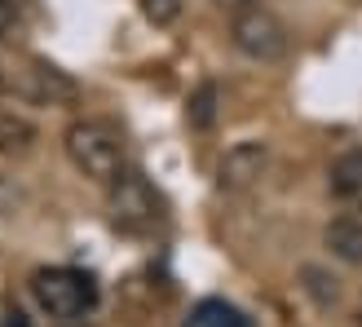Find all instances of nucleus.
I'll list each match as a JSON object with an SVG mask.
<instances>
[{"label":"nucleus","mask_w":362,"mask_h":327,"mask_svg":"<svg viewBox=\"0 0 362 327\" xmlns=\"http://www.w3.org/2000/svg\"><path fill=\"white\" fill-rule=\"evenodd\" d=\"M62 147H66V159L102 186H111L124 173V137L106 120H71L62 133Z\"/></svg>","instance_id":"nucleus-1"},{"label":"nucleus","mask_w":362,"mask_h":327,"mask_svg":"<svg viewBox=\"0 0 362 327\" xmlns=\"http://www.w3.org/2000/svg\"><path fill=\"white\" fill-rule=\"evenodd\" d=\"M31 297L53 323H80L98 305V279L76 265H45L31 275Z\"/></svg>","instance_id":"nucleus-2"},{"label":"nucleus","mask_w":362,"mask_h":327,"mask_svg":"<svg viewBox=\"0 0 362 327\" xmlns=\"http://www.w3.org/2000/svg\"><path fill=\"white\" fill-rule=\"evenodd\" d=\"M106 204H111V222L124 230H151L164 217V199L141 173L124 168L111 186H106Z\"/></svg>","instance_id":"nucleus-3"},{"label":"nucleus","mask_w":362,"mask_h":327,"mask_svg":"<svg viewBox=\"0 0 362 327\" xmlns=\"http://www.w3.org/2000/svg\"><path fill=\"white\" fill-rule=\"evenodd\" d=\"M230 40L252 62H279L287 53V45H292V40H287V27L269 9H261V5H252V9L230 18Z\"/></svg>","instance_id":"nucleus-4"},{"label":"nucleus","mask_w":362,"mask_h":327,"mask_svg":"<svg viewBox=\"0 0 362 327\" xmlns=\"http://www.w3.org/2000/svg\"><path fill=\"white\" fill-rule=\"evenodd\" d=\"M269 164V147L265 142H234L216 164V186L221 190H247L252 181L265 173Z\"/></svg>","instance_id":"nucleus-5"},{"label":"nucleus","mask_w":362,"mask_h":327,"mask_svg":"<svg viewBox=\"0 0 362 327\" xmlns=\"http://www.w3.org/2000/svg\"><path fill=\"white\" fill-rule=\"evenodd\" d=\"M18 88H23L31 102H45V106H62V102L80 98V84L71 80L62 67H53V62H31L23 71V80H18Z\"/></svg>","instance_id":"nucleus-6"},{"label":"nucleus","mask_w":362,"mask_h":327,"mask_svg":"<svg viewBox=\"0 0 362 327\" xmlns=\"http://www.w3.org/2000/svg\"><path fill=\"white\" fill-rule=\"evenodd\" d=\"M327 190L340 199V204H362V147H354V151L332 159Z\"/></svg>","instance_id":"nucleus-7"},{"label":"nucleus","mask_w":362,"mask_h":327,"mask_svg":"<svg viewBox=\"0 0 362 327\" xmlns=\"http://www.w3.org/2000/svg\"><path fill=\"white\" fill-rule=\"evenodd\" d=\"M322 243H327V252L336 261L362 265V222H358V217H336V222H327Z\"/></svg>","instance_id":"nucleus-8"},{"label":"nucleus","mask_w":362,"mask_h":327,"mask_svg":"<svg viewBox=\"0 0 362 327\" xmlns=\"http://www.w3.org/2000/svg\"><path fill=\"white\" fill-rule=\"evenodd\" d=\"M181 327H252V319L239 310V305H230L221 297H208V301H199L194 310L186 314Z\"/></svg>","instance_id":"nucleus-9"},{"label":"nucleus","mask_w":362,"mask_h":327,"mask_svg":"<svg viewBox=\"0 0 362 327\" xmlns=\"http://www.w3.org/2000/svg\"><path fill=\"white\" fill-rule=\"evenodd\" d=\"M31 142H35V124L23 111H5V106H0V155L27 151Z\"/></svg>","instance_id":"nucleus-10"},{"label":"nucleus","mask_w":362,"mask_h":327,"mask_svg":"<svg viewBox=\"0 0 362 327\" xmlns=\"http://www.w3.org/2000/svg\"><path fill=\"white\" fill-rule=\"evenodd\" d=\"M186 120H190V129H212V120H216V84L212 80H204L186 98Z\"/></svg>","instance_id":"nucleus-11"},{"label":"nucleus","mask_w":362,"mask_h":327,"mask_svg":"<svg viewBox=\"0 0 362 327\" xmlns=\"http://www.w3.org/2000/svg\"><path fill=\"white\" fill-rule=\"evenodd\" d=\"M137 5L146 13V23H155V27H173L181 18V0H137Z\"/></svg>","instance_id":"nucleus-12"},{"label":"nucleus","mask_w":362,"mask_h":327,"mask_svg":"<svg viewBox=\"0 0 362 327\" xmlns=\"http://www.w3.org/2000/svg\"><path fill=\"white\" fill-rule=\"evenodd\" d=\"M305 279H310V292H318V301H336V287H322L327 275H318V270H305Z\"/></svg>","instance_id":"nucleus-13"},{"label":"nucleus","mask_w":362,"mask_h":327,"mask_svg":"<svg viewBox=\"0 0 362 327\" xmlns=\"http://www.w3.org/2000/svg\"><path fill=\"white\" fill-rule=\"evenodd\" d=\"M13 23H18V0H0V35L13 31Z\"/></svg>","instance_id":"nucleus-14"},{"label":"nucleus","mask_w":362,"mask_h":327,"mask_svg":"<svg viewBox=\"0 0 362 327\" xmlns=\"http://www.w3.org/2000/svg\"><path fill=\"white\" fill-rule=\"evenodd\" d=\"M212 5H216V9H226V13L234 18V13H243V9H252V5H257V0H212Z\"/></svg>","instance_id":"nucleus-15"},{"label":"nucleus","mask_w":362,"mask_h":327,"mask_svg":"<svg viewBox=\"0 0 362 327\" xmlns=\"http://www.w3.org/2000/svg\"><path fill=\"white\" fill-rule=\"evenodd\" d=\"M0 327H27V314H23V310H9Z\"/></svg>","instance_id":"nucleus-16"},{"label":"nucleus","mask_w":362,"mask_h":327,"mask_svg":"<svg viewBox=\"0 0 362 327\" xmlns=\"http://www.w3.org/2000/svg\"><path fill=\"white\" fill-rule=\"evenodd\" d=\"M5 88H9V80H5V71H0V93H5Z\"/></svg>","instance_id":"nucleus-17"}]
</instances>
